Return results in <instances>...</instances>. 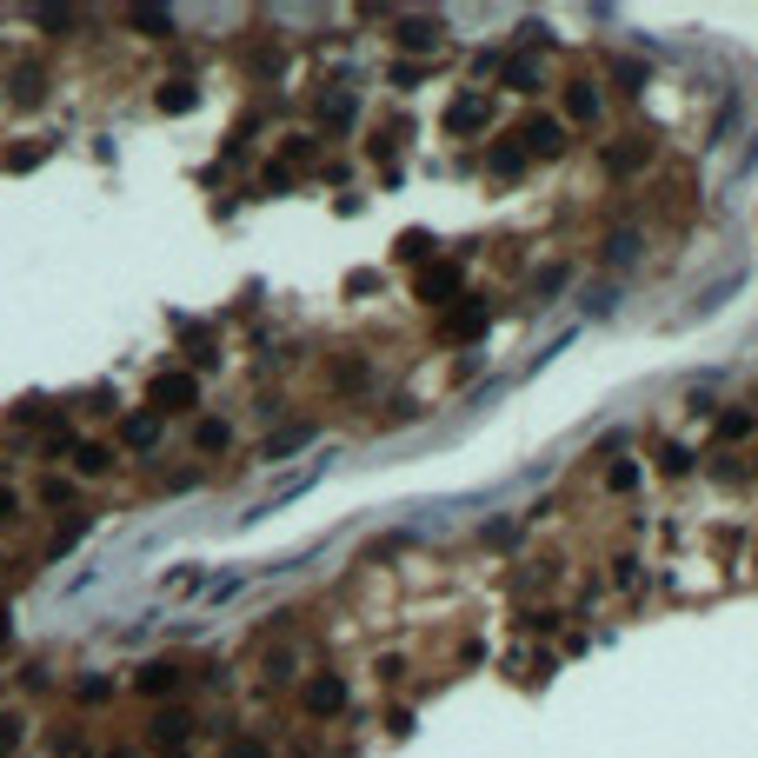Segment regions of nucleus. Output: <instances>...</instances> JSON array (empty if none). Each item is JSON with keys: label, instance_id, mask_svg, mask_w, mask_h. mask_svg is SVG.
Returning <instances> with one entry per match:
<instances>
[{"label": "nucleus", "instance_id": "f257e3e1", "mask_svg": "<svg viewBox=\"0 0 758 758\" xmlns=\"http://www.w3.org/2000/svg\"><path fill=\"white\" fill-rule=\"evenodd\" d=\"M194 406H200V380H194V373H153V380H147V412L180 419V412H194Z\"/></svg>", "mask_w": 758, "mask_h": 758}, {"label": "nucleus", "instance_id": "f03ea898", "mask_svg": "<svg viewBox=\"0 0 758 758\" xmlns=\"http://www.w3.org/2000/svg\"><path fill=\"white\" fill-rule=\"evenodd\" d=\"M180 686H187V665H180V658H147V665L133 672V692L153 699V705H166Z\"/></svg>", "mask_w": 758, "mask_h": 758}, {"label": "nucleus", "instance_id": "7ed1b4c3", "mask_svg": "<svg viewBox=\"0 0 758 758\" xmlns=\"http://www.w3.org/2000/svg\"><path fill=\"white\" fill-rule=\"evenodd\" d=\"M300 705H306L313 719H333V712H347V679H340V672H313V679L300 686Z\"/></svg>", "mask_w": 758, "mask_h": 758}, {"label": "nucleus", "instance_id": "20e7f679", "mask_svg": "<svg viewBox=\"0 0 758 758\" xmlns=\"http://www.w3.org/2000/svg\"><path fill=\"white\" fill-rule=\"evenodd\" d=\"M194 725H200V719H194L187 705H160V712L147 719V738H153V745H166V751H180V745L194 738Z\"/></svg>", "mask_w": 758, "mask_h": 758}, {"label": "nucleus", "instance_id": "39448f33", "mask_svg": "<svg viewBox=\"0 0 758 758\" xmlns=\"http://www.w3.org/2000/svg\"><path fill=\"white\" fill-rule=\"evenodd\" d=\"M160 433H166V419H160V412H133L127 427H120V446H127V453H153Z\"/></svg>", "mask_w": 758, "mask_h": 758}, {"label": "nucleus", "instance_id": "423d86ee", "mask_svg": "<svg viewBox=\"0 0 758 758\" xmlns=\"http://www.w3.org/2000/svg\"><path fill=\"white\" fill-rule=\"evenodd\" d=\"M120 21H127L133 34H147V40H174V34H180V21L166 14V8H127Z\"/></svg>", "mask_w": 758, "mask_h": 758}, {"label": "nucleus", "instance_id": "0eeeda50", "mask_svg": "<svg viewBox=\"0 0 758 758\" xmlns=\"http://www.w3.org/2000/svg\"><path fill=\"white\" fill-rule=\"evenodd\" d=\"M153 107H160V114H194V107H200V88H194V80H180V73H174V80H160Z\"/></svg>", "mask_w": 758, "mask_h": 758}, {"label": "nucleus", "instance_id": "6e6552de", "mask_svg": "<svg viewBox=\"0 0 758 758\" xmlns=\"http://www.w3.org/2000/svg\"><path fill=\"white\" fill-rule=\"evenodd\" d=\"M73 473H80V479H107V473H114V446L80 440V446H73Z\"/></svg>", "mask_w": 758, "mask_h": 758}, {"label": "nucleus", "instance_id": "1a4fd4ad", "mask_svg": "<svg viewBox=\"0 0 758 758\" xmlns=\"http://www.w3.org/2000/svg\"><path fill=\"white\" fill-rule=\"evenodd\" d=\"M486 120H492V101H486V94H466V101H453V114H446L453 133H479Z\"/></svg>", "mask_w": 758, "mask_h": 758}, {"label": "nucleus", "instance_id": "9d476101", "mask_svg": "<svg viewBox=\"0 0 758 758\" xmlns=\"http://www.w3.org/2000/svg\"><path fill=\"white\" fill-rule=\"evenodd\" d=\"M393 40H399L406 54H427V47H440V21H427V14H419V21H399Z\"/></svg>", "mask_w": 758, "mask_h": 758}, {"label": "nucleus", "instance_id": "9b49d317", "mask_svg": "<svg viewBox=\"0 0 758 758\" xmlns=\"http://www.w3.org/2000/svg\"><path fill=\"white\" fill-rule=\"evenodd\" d=\"M459 293V273L453 267H427V273H419V300H427V306H446Z\"/></svg>", "mask_w": 758, "mask_h": 758}, {"label": "nucleus", "instance_id": "f8f14e48", "mask_svg": "<svg viewBox=\"0 0 758 758\" xmlns=\"http://www.w3.org/2000/svg\"><path fill=\"white\" fill-rule=\"evenodd\" d=\"M8 88H14V101H21V107H40V101H47V73H40V67H14Z\"/></svg>", "mask_w": 758, "mask_h": 758}, {"label": "nucleus", "instance_id": "ddd939ff", "mask_svg": "<svg viewBox=\"0 0 758 758\" xmlns=\"http://www.w3.org/2000/svg\"><path fill=\"white\" fill-rule=\"evenodd\" d=\"M226 446H233L226 419H200V427H194V453H226Z\"/></svg>", "mask_w": 758, "mask_h": 758}, {"label": "nucleus", "instance_id": "4468645a", "mask_svg": "<svg viewBox=\"0 0 758 758\" xmlns=\"http://www.w3.org/2000/svg\"><path fill=\"white\" fill-rule=\"evenodd\" d=\"M27 745V712H0V758H21Z\"/></svg>", "mask_w": 758, "mask_h": 758}, {"label": "nucleus", "instance_id": "2eb2a0df", "mask_svg": "<svg viewBox=\"0 0 758 758\" xmlns=\"http://www.w3.org/2000/svg\"><path fill=\"white\" fill-rule=\"evenodd\" d=\"M526 140H533V153H559V147H565V127H559V120H526Z\"/></svg>", "mask_w": 758, "mask_h": 758}, {"label": "nucleus", "instance_id": "dca6fc26", "mask_svg": "<svg viewBox=\"0 0 758 758\" xmlns=\"http://www.w3.org/2000/svg\"><path fill=\"white\" fill-rule=\"evenodd\" d=\"M565 114H572V120H599V94L579 80V88H565Z\"/></svg>", "mask_w": 758, "mask_h": 758}, {"label": "nucleus", "instance_id": "f3484780", "mask_svg": "<svg viewBox=\"0 0 758 758\" xmlns=\"http://www.w3.org/2000/svg\"><path fill=\"white\" fill-rule=\"evenodd\" d=\"M479 326H486V306H459V313L446 319V340H473Z\"/></svg>", "mask_w": 758, "mask_h": 758}, {"label": "nucleus", "instance_id": "a211bd4d", "mask_svg": "<svg viewBox=\"0 0 758 758\" xmlns=\"http://www.w3.org/2000/svg\"><path fill=\"white\" fill-rule=\"evenodd\" d=\"M80 446V433L73 427H47V440H40V459H67Z\"/></svg>", "mask_w": 758, "mask_h": 758}, {"label": "nucleus", "instance_id": "6ab92c4d", "mask_svg": "<svg viewBox=\"0 0 758 758\" xmlns=\"http://www.w3.org/2000/svg\"><path fill=\"white\" fill-rule=\"evenodd\" d=\"M54 758H94V745H88V732H54Z\"/></svg>", "mask_w": 758, "mask_h": 758}, {"label": "nucleus", "instance_id": "aec40b11", "mask_svg": "<svg viewBox=\"0 0 758 758\" xmlns=\"http://www.w3.org/2000/svg\"><path fill=\"white\" fill-rule=\"evenodd\" d=\"M520 166H526V147H513V140L492 147V174H520Z\"/></svg>", "mask_w": 758, "mask_h": 758}, {"label": "nucleus", "instance_id": "412c9836", "mask_svg": "<svg viewBox=\"0 0 758 758\" xmlns=\"http://www.w3.org/2000/svg\"><path fill=\"white\" fill-rule=\"evenodd\" d=\"M40 505H54V513H60V505H73V479H40Z\"/></svg>", "mask_w": 758, "mask_h": 758}, {"label": "nucleus", "instance_id": "4be33fe9", "mask_svg": "<svg viewBox=\"0 0 758 758\" xmlns=\"http://www.w3.org/2000/svg\"><path fill=\"white\" fill-rule=\"evenodd\" d=\"M313 440V427H293V433H280V440H267V459H287V453H300Z\"/></svg>", "mask_w": 758, "mask_h": 758}, {"label": "nucleus", "instance_id": "5701e85b", "mask_svg": "<svg viewBox=\"0 0 758 758\" xmlns=\"http://www.w3.org/2000/svg\"><path fill=\"white\" fill-rule=\"evenodd\" d=\"M47 419V399H21V406H8V427H40Z\"/></svg>", "mask_w": 758, "mask_h": 758}, {"label": "nucleus", "instance_id": "b1692460", "mask_svg": "<svg viewBox=\"0 0 758 758\" xmlns=\"http://www.w3.org/2000/svg\"><path fill=\"white\" fill-rule=\"evenodd\" d=\"M606 260L619 267V260H639V233H613L606 240Z\"/></svg>", "mask_w": 758, "mask_h": 758}, {"label": "nucleus", "instance_id": "393cba45", "mask_svg": "<svg viewBox=\"0 0 758 758\" xmlns=\"http://www.w3.org/2000/svg\"><path fill=\"white\" fill-rule=\"evenodd\" d=\"M319 114L347 127V120H353V94H326V101H319Z\"/></svg>", "mask_w": 758, "mask_h": 758}, {"label": "nucleus", "instance_id": "a878e982", "mask_svg": "<svg viewBox=\"0 0 758 758\" xmlns=\"http://www.w3.org/2000/svg\"><path fill=\"white\" fill-rule=\"evenodd\" d=\"M220 758H273V751H267L260 738H226V751H220Z\"/></svg>", "mask_w": 758, "mask_h": 758}, {"label": "nucleus", "instance_id": "bb28decb", "mask_svg": "<svg viewBox=\"0 0 758 758\" xmlns=\"http://www.w3.org/2000/svg\"><path fill=\"white\" fill-rule=\"evenodd\" d=\"M427 253H433L427 233H406V240H399V260H427Z\"/></svg>", "mask_w": 758, "mask_h": 758}, {"label": "nucleus", "instance_id": "cd10ccee", "mask_svg": "<svg viewBox=\"0 0 758 758\" xmlns=\"http://www.w3.org/2000/svg\"><path fill=\"white\" fill-rule=\"evenodd\" d=\"M40 160H47V147H14V153H8L14 174H21V166H40Z\"/></svg>", "mask_w": 758, "mask_h": 758}, {"label": "nucleus", "instance_id": "c85d7f7f", "mask_svg": "<svg viewBox=\"0 0 758 758\" xmlns=\"http://www.w3.org/2000/svg\"><path fill=\"white\" fill-rule=\"evenodd\" d=\"M505 88H520V94H526V88H533V67H526V60H513V67H505Z\"/></svg>", "mask_w": 758, "mask_h": 758}, {"label": "nucleus", "instance_id": "c756f323", "mask_svg": "<svg viewBox=\"0 0 758 758\" xmlns=\"http://www.w3.org/2000/svg\"><path fill=\"white\" fill-rule=\"evenodd\" d=\"M34 21H40V27H54V34H67V27H80V21H73V14H54V8H40V14H34Z\"/></svg>", "mask_w": 758, "mask_h": 758}, {"label": "nucleus", "instance_id": "7c9ffc66", "mask_svg": "<svg viewBox=\"0 0 758 758\" xmlns=\"http://www.w3.org/2000/svg\"><path fill=\"white\" fill-rule=\"evenodd\" d=\"M14 513H21V492H14V486H0V526H8Z\"/></svg>", "mask_w": 758, "mask_h": 758}, {"label": "nucleus", "instance_id": "2f4dec72", "mask_svg": "<svg viewBox=\"0 0 758 758\" xmlns=\"http://www.w3.org/2000/svg\"><path fill=\"white\" fill-rule=\"evenodd\" d=\"M107 692H114V686H107V679H80V699H88V705H101V699H107Z\"/></svg>", "mask_w": 758, "mask_h": 758}, {"label": "nucleus", "instance_id": "473e14b6", "mask_svg": "<svg viewBox=\"0 0 758 758\" xmlns=\"http://www.w3.org/2000/svg\"><path fill=\"white\" fill-rule=\"evenodd\" d=\"M8 639H14V619H8V613H0V652H8Z\"/></svg>", "mask_w": 758, "mask_h": 758}, {"label": "nucleus", "instance_id": "72a5a7b5", "mask_svg": "<svg viewBox=\"0 0 758 758\" xmlns=\"http://www.w3.org/2000/svg\"><path fill=\"white\" fill-rule=\"evenodd\" d=\"M101 758H140V751H133V745H107Z\"/></svg>", "mask_w": 758, "mask_h": 758}, {"label": "nucleus", "instance_id": "f704fd0d", "mask_svg": "<svg viewBox=\"0 0 758 758\" xmlns=\"http://www.w3.org/2000/svg\"><path fill=\"white\" fill-rule=\"evenodd\" d=\"M166 758H187V751H166Z\"/></svg>", "mask_w": 758, "mask_h": 758}]
</instances>
